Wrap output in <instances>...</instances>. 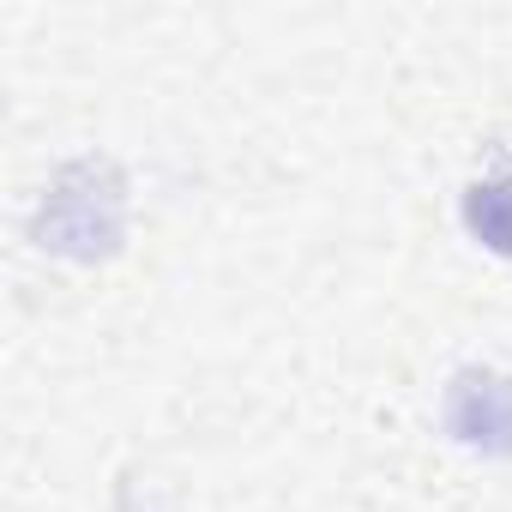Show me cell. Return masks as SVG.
<instances>
[{
  "mask_svg": "<svg viewBox=\"0 0 512 512\" xmlns=\"http://www.w3.org/2000/svg\"><path fill=\"white\" fill-rule=\"evenodd\" d=\"M470 223L488 247H512V181H488L470 199Z\"/></svg>",
  "mask_w": 512,
  "mask_h": 512,
  "instance_id": "6da1fadb",
  "label": "cell"
}]
</instances>
